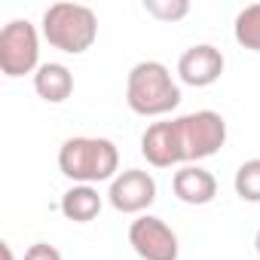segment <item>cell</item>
<instances>
[{
    "label": "cell",
    "mask_w": 260,
    "mask_h": 260,
    "mask_svg": "<svg viewBox=\"0 0 260 260\" xmlns=\"http://www.w3.org/2000/svg\"><path fill=\"white\" fill-rule=\"evenodd\" d=\"M172 125V150L175 166L178 162H199L214 156L226 144V119L214 110H196L184 113L178 119H169Z\"/></svg>",
    "instance_id": "1"
},
{
    "label": "cell",
    "mask_w": 260,
    "mask_h": 260,
    "mask_svg": "<svg viewBox=\"0 0 260 260\" xmlns=\"http://www.w3.org/2000/svg\"><path fill=\"white\" fill-rule=\"evenodd\" d=\"M125 101L138 116H166L181 104V89L162 61H138L125 80Z\"/></svg>",
    "instance_id": "2"
},
{
    "label": "cell",
    "mask_w": 260,
    "mask_h": 260,
    "mask_svg": "<svg viewBox=\"0 0 260 260\" xmlns=\"http://www.w3.org/2000/svg\"><path fill=\"white\" fill-rule=\"evenodd\" d=\"M58 169L77 184L113 181L119 169V150L107 138H68L58 150Z\"/></svg>",
    "instance_id": "3"
},
{
    "label": "cell",
    "mask_w": 260,
    "mask_h": 260,
    "mask_svg": "<svg viewBox=\"0 0 260 260\" xmlns=\"http://www.w3.org/2000/svg\"><path fill=\"white\" fill-rule=\"evenodd\" d=\"M43 37L49 46L68 55H80L95 43L98 19L83 4H52L43 13Z\"/></svg>",
    "instance_id": "4"
},
{
    "label": "cell",
    "mask_w": 260,
    "mask_h": 260,
    "mask_svg": "<svg viewBox=\"0 0 260 260\" xmlns=\"http://www.w3.org/2000/svg\"><path fill=\"white\" fill-rule=\"evenodd\" d=\"M40 61V37L28 19H13L0 31V71L7 77L37 74Z\"/></svg>",
    "instance_id": "5"
},
{
    "label": "cell",
    "mask_w": 260,
    "mask_h": 260,
    "mask_svg": "<svg viewBox=\"0 0 260 260\" xmlns=\"http://www.w3.org/2000/svg\"><path fill=\"white\" fill-rule=\"evenodd\" d=\"M128 242L141 260H178V236L162 217L141 214L138 220H132Z\"/></svg>",
    "instance_id": "6"
},
{
    "label": "cell",
    "mask_w": 260,
    "mask_h": 260,
    "mask_svg": "<svg viewBox=\"0 0 260 260\" xmlns=\"http://www.w3.org/2000/svg\"><path fill=\"white\" fill-rule=\"evenodd\" d=\"M107 199L122 214H141L156 199V181L147 172H141V169H125V172H119L110 181Z\"/></svg>",
    "instance_id": "7"
},
{
    "label": "cell",
    "mask_w": 260,
    "mask_h": 260,
    "mask_svg": "<svg viewBox=\"0 0 260 260\" xmlns=\"http://www.w3.org/2000/svg\"><path fill=\"white\" fill-rule=\"evenodd\" d=\"M220 74H223V55L211 43H196L178 58V77L187 86H196V89L211 86L220 80Z\"/></svg>",
    "instance_id": "8"
},
{
    "label": "cell",
    "mask_w": 260,
    "mask_h": 260,
    "mask_svg": "<svg viewBox=\"0 0 260 260\" xmlns=\"http://www.w3.org/2000/svg\"><path fill=\"white\" fill-rule=\"evenodd\" d=\"M172 190L181 202L187 205H208L217 196V181L211 172L199 169V166H184L175 172L172 178Z\"/></svg>",
    "instance_id": "9"
},
{
    "label": "cell",
    "mask_w": 260,
    "mask_h": 260,
    "mask_svg": "<svg viewBox=\"0 0 260 260\" xmlns=\"http://www.w3.org/2000/svg\"><path fill=\"white\" fill-rule=\"evenodd\" d=\"M34 89H37V95H40L43 101L61 104V101L71 98V92H74V74H71L64 64H58V61H46V64H40L37 74H34Z\"/></svg>",
    "instance_id": "10"
},
{
    "label": "cell",
    "mask_w": 260,
    "mask_h": 260,
    "mask_svg": "<svg viewBox=\"0 0 260 260\" xmlns=\"http://www.w3.org/2000/svg\"><path fill=\"white\" fill-rule=\"evenodd\" d=\"M101 211V196L92 184H74L61 196V214L74 223H89Z\"/></svg>",
    "instance_id": "11"
},
{
    "label": "cell",
    "mask_w": 260,
    "mask_h": 260,
    "mask_svg": "<svg viewBox=\"0 0 260 260\" xmlns=\"http://www.w3.org/2000/svg\"><path fill=\"white\" fill-rule=\"evenodd\" d=\"M233 34H236V43H239V46H245V49H251V52H260V4L245 7V10L236 16Z\"/></svg>",
    "instance_id": "12"
},
{
    "label": "cell",
    "mask_w": 260,
    "mask_h": 260,
    "mask_svg": "<svg viewBox=\"0 0 260 260\" xmlns=\"http://www.w3.org/2000/svg\"><path fill=\"white\" fill-rule=\"evenodd\" d=\"M236 196L245 202H260V159H248L236 172Z\"/></svg>",
    "instance_id": "13"
},
{
    "label": "cell",
    "mask_w": 260,
    "mask_h": 260,
    "mask_svg": "<svg viewBox=\"0 0 260 260\" xmlns=\"http://www.w3.org/2000/svg\"><path fill=\"white\" fill-rule=\"evenodd\" d=\"M144 10L159 22H181L190 13V4L187 0H144Z\"/></svg>",
    "instance_id": "14"
},
{
    "label": "cell",
    "mask_w": 260,
    "mask_h": 260,
    "mask_svg": "<svg viewBox=\"0 0 260 260\" xmlns=\"http://www.w3.org/2000/svg\"><path fill=\"white\" fill-rule=\"evenodd\" d=\"M25 260H61V251L55 245H46V242H37L25 251Z\"/></svg>",
    "instance_id": "15"
},
{
    "label": "cell",
    "mask_w": 260,
    "mask_h": 260,
    "mask_svg": "<svg viewBox=\"0 0 260 260\" xmlns=\"http://www.w3.org/2000/svg\"><path fill=\"white\" fill-rule=\"evenodd\" d=\"M0 254H4V260H16V257H13V248H10V242H0Z\"/></svg>",
    "instance_id": "16"
},
{
    "label": "cell",
    "mask_w": 260,
    "mask_h": 260,
    "mask_svg": "<svg viewBox=\"0 0 260 260\" xmlns=\"http://www.w3.org/2000/svg\"><path fill=\"white\" fill-rule=\"evenodd\" d=\"M254 248H257V254H260V230H257V236H254Z\"/></svg>",
    "instance_id": "17"
}]
</instances>
